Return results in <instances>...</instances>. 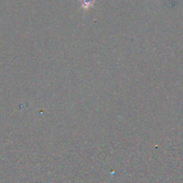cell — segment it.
Segmentation results:
<instances>
[{
  "label": "cell",
  "instance_id": "cell-1",
  "mask_svg": "<svg viewBox=\"0 0 183 183\" xmlns=\"http://www.w3.org/2000/svg\"><path fill=\"white\" fill-rule=\"evenodd\" d=\"M83 5H85L86 6H89L91 4H92L93 0H83Z\"/></svg>",
  "mask_w": 183,
  "mask_h": 183
}]
</instances>
